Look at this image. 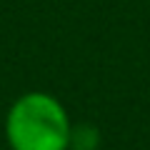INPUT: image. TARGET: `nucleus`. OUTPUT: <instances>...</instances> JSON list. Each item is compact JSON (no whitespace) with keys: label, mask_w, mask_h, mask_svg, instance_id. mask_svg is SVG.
Here are the masks:
<instances>
[{"label":"nucleus","mask_w":150,"mask_h":150,"mask_svg":"<svg viewBox=\"0 0 150 150\" xmlns=\"http://www.w3.org/2000/svg\"><path fill=\"white\" fill-rule=\"evenodd\" d=\"M100 143V133L95 125L83 123V125H70V140L68 150H98Z\"/></svg>","instance_id":"nucleus-2"},{"label":"nucleus","mask_w":150,"mask_h":150,"mask_svg":"<svg viewBox=\"0 0 150 150\" xmlns=\"http://www.w3.org/2000/svg\"><path fill=\"white\" fill-rule=\"evenodd\" d=\"M70 115L55 95L30 90L10 105L5 115V140L10 150H68Z\"/></svg>","instance_id":"nucleus-1"}]
</instances>
